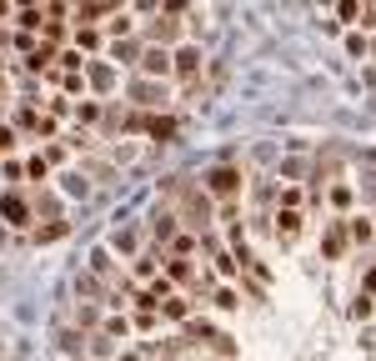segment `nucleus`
Returning <instances> with one entry per match:
<instances>
[{
  "label": "nucleus",
  "mask_w": 376,
  "mask_h": 361,
  "mask_svg": "<svg viewBox=\"0 0 376 361\" xmlns=\"http://www.w3.org/2000/svg\"><path fill=\"white\" fill-rule=\"evenodd\" d=\"M241 186H246V180H241V171H236V166H216V171H206V191H211V196H221V201H236V196H241Z\"/></svg>",
  "instance_id": "nucleus-1"
},
{
  "label": "nucleus",
  "mask_w": 376,
  "mask_h": 361,
  "mask_svg": "<svg viewBox=\"0 0 376 361\" xmlns=\"http://www.w3.org/2000/svg\"><path fill=\"white\" fill-rule=\"evenodd\" d=\"M171 71H176L181 81H196V71H201V45H181V50L171 55Z\"/></svg>",
  "instance_id": "nucleus-2"
},
{
  "label": "nucleus",
  "mask_w": 376,
  "mask_h": 361,
  "mask_svg": "<svg viewBox=\"0 0 376 361\" xmlns=\"http://www.w3.org/2000/svg\"><path fill=\"white\" fill-rule=\"evenodd\" d=\"M166 71H171V50H166V45H151V50L141 55V76L155 81V76H166Z\"/></svg>",
  "instance_id": "nucleus-3"
},
{
  "label": "nucleus",
  "mask_w": 376,
  "mask_h": 361,
  "mask_svg": "<svg viewBox=\"0 0 376 361\" xmlns=\"http://www.w3.org/2000/svg\"><path fill=\"white\" fill-rule=\"evenodd\" d=\"M0 216H6L11 226H25V221H30V206H25V196H20V191H6V196H0Z\"/></svg>",
  "instance_id": "nucleus-4"
},
{
  "label": "nucleus",
  "mask_w": 376,
  "mask_h": 361,
  "mask_svg": "<svg viewBox=\"0 0 376 361\" xmlns=\"http://www.w3.org/2000/svg\"><path fill=\"white\" fill-rule=\"evenodd\" d=\"M301 211H276V241H281V246H291V241L301 236Z\"/></svg>",
  "instance_id": "nucleus-5"
},
{
  "label": "nucleus",
  "mask_w": 376,
  "mask_h": 361,
  "mask_svg": "<svg viewBox=\"0 0 376 361\" xmlns=\"http://www.w3.org/2000/svg\"><path fill=\"white\" fill-rule=\"evenodd\" d=\"M160 271H166L171 286H191V281H196V271H191L186 261H176V256H160Z\"/></svg>",
  "instance_id": "nucleus-6"
},
{
  "label": "nucleus",
  "mask_w": 376,
  "mask_h": 361,
  "mask_svg": "<svg viewBox=\"0 0 376 361\" xmlns=\"http://www.w3.org/2000/svg\"><path fill=\"white\" fill-rule=\"evenodd\" d=\"M151 236L155 241H176V211H155L151 216Z\"/></svg>",
  "instance_id": "nucleus-7"
},
{
  "label": "nucleus",
  "mask_w": 376,
  "mask_h": 361,
  "mask_svg": "<svg viewBox=\"0 0 376 361\" xmlns=\"http://www.w3.org/2000/svg\"><path fill=\"white\" fill-rule=\"evenodd\" d=\"M131 96H136L141 105H160V101H166V86H155V81H136V86H131Z\"/></svg>",
  "instance_id": "nucleus-8"
},
{
  "label": "nucleus",
  "mask_w": 376,
  "mask_h": 361,
  "mask_svg": "<svg viewBox=\"0 0 376 361\" xmlns=\"http://www.w3.org/2000/svg\"><path fill=\"white\" fill-rule=\"evenodd\" d=\"M71 16H76L81 25H90V30H95V21H105V16H116V6H76Z\"/></svg>",
  "instance_id": "nucleus-9"
},
{
  "label": "nucleus",
  "mask_w": 376,
  "mask_h": 361,
  "mask_svg": "<svg viewBox=\"0 0 376 361\" xmlns=\"http://www.w3.org/2000/svg\"><path fill=\"white\" fill-rule=\"evenodd\" d=\"M16 25H20L25 35H35V30L45 25V6H40V11H35V6H25V11H16Z\"/></svg>",
  "instance_id": "nucleus-10"
},
{
  "label": "nucleus",
  "mask_w": 376,
  "mask_h": 361,
  "mask_svg": "<svg viewBox=\"0 0 376 361\" xmlns=\"http://www.w3.org/2000/svg\"><path fill=\"white\" fill-rule=\"evenodd\" d=\"M146 131H151V141L166 146V141L176 136V120H171V115H155V120H146Z\"/></svg>",
  "instance_id": "nucleus-11"
},
{
  "label": "nucleus",
  "mask_w": 376,
  "mask_h": 361,
  "mask_svg": "<svg viewBox=\"0 0 376 361\" xmlns=\"http://www.w3.org/2000/svg\"><path fill=\"white\" fill-rule=\"evenodd\" d=\"M346 236L356 241V246H366V241L376 236V226H371V216H351V226H346Z\"/></svg>",
  "instance_id": "nucleus-12"
},
{
  "label": "nucleus",
  "mask_w": 376,
  "mask_h": 361,
  "mask_svg": "<svg viewBox=\"0 0 376 361\" xmlns=\"http://www.w3.org/2000/svg\"><path fill=\"white\" fill-rule=\"evenodd\" d=\"M160 316H171V321H186V316H191V301H186V296H171L166 306H160Z\"/></svg>",
  "instance_id": "nucleus-13"
},
{
  "label": "nucleus",
  "mask_w": 376,
  "mask_h": 361,
  "mask_svg": "<svg viewBox=\"0 0 376 361\" xmlns=\"http://www.w3.org/2000/svg\"><path fill=\"white\" fill-rule=\"evenodd\" d=\"M216 271H221L226 281H236V276H241V261H236V251H216Z\"/></svg>",
  "instance_id": "nucleus-14"
},
{
  "label": "nucleus",
  "mask_w": 376,
  "mask_h": 361,
  "mask_svg": "<svg viewBox=\"0 0 376 361\" xmlns=\"http://www.w3.org/2000/svg\"><path fill=\"white\" fill-rule=\"evenodd\" d=\"M90 271H95V276H111V271H116V266H111V251H105V246L90 251Z\"/></svg>",
  "instance_id": "nucleus-15"
},
{
  "label": "nucleus",
  "mask_w": 376,
  "mask_h": 361,
  "mask_svg": "<svg viewBox=\"0 0 376 361\" xmlns=\"http://www.w3.org/2000/svg\"><path fill=\"white\" fill-rule=\"evenodd\" d=\"M25 66H30V71H50V66H56V50H50V45H40V50L25 60Z\"/></svg>",
  "instance_id": "nucleus-16"
},
{
  "label": "nucleus",
  "mask_w": 376,
  "mask_h": 361,
  "mask_svg": "<svg viewBox=\"0 0 376 361\" xmlns=\"http://www.w3.org/2000/svg\"><path fill=\"white\" fill-rule=\"evenodd\" d=\"M116 336H121V341L131 336V321H126V316H111V321H105V341H116Z\"/></svg>",
  "instance_id": "nucleus-17"
},
{
  "label": "nucleus",
  "mask_w": 376,
  "mask_h": 361,
  "mask_svg": "<svg viewBox=\"0 0 376 361\" xmlns=\"http://www.w3.org/2000/svg\"><path fill=\"white\" fill-rule=\"evenodd\" d=\"M301 186H281V211H301Z\"/></svg>",
  "instance_id": "nucleus-18"
},
{
  "label": "nucleus",
  "mask_w": 376,
  "mask_h": 361,
  "mask_svg": "<svg viewBox=\"0 0 376 361\" xmlns=\"http://www.w3.org/2000/svg\"><path fill=\"white\" fill-rule=\"evenodd\" d=\"M76 45H81V50H95V45H100V35H95L90 25H76Z\"/></svg>",
  "instance_id": "nucleus-19"
},
{
  "label": "nucleus",
  "mask_w": 376,
  "mask_h": 361,
  "mask_svg": "<svg viewBox=\"0 0 376 361\" xmlns=\"http://www.w3.org/2000/svg\"><path fill=\"white\" fill-rule=\"evenodd\" d=\"M155 266H160L155 256H136V276H141V281H155Z\"/></svg>",
  "instance_id": "nucleus-20"
},
{
  "label": "nucleus",
  "mask_w": 376,
  "mask_h": 361,
  "mask_svg": "<svg viewBox=\"0 0 376 361\" xmlns=\"http://www.w3.org/2000/svg\"><path fill=\"white\" fill-rule=\"evenodd\" d=\"M171 251H176V261H186V256L196 251V236H176V241H171Z\"/></svg>",
  "instance_id": "nucleus-21"
},
{
  "label": "nucleus",
  "mask_w": 376,
  "mask_h": 361,
  "mask_svg": "<svg viewBox=\"0 0 376 361\" xmlns=\"http://www.w3.org/2000/svg\"><path fill=\"white\" fill-rule=\"evenodd\" d=\"M341 251H346V236H341V231H327V256L336 261Z\"/></svg>",
  "instance_id": "nucleus-22"
},
{
  "label": "nucleus",
  "mask_w": 376,
  "mask_h": 361,
  "mask_svg": "<svg viewBox=\"0 0 376 361\" xmlns=\"http://www.w3.org/2000/svg\"><path fill=\"white\" fill-rule=\"evenodd\" d=\"M95 115H100V105H95V101H81V105H76V120H81V126H90Z\"/></svg>",
  "instance_id": "nucleus-23"
},
{
  "label": "nucleus",
  "mask_w": 376,
  "mask_h": 361,
  "mask_svg": "<svg viewBox=\"0 0 376 361\" xmlns=\"http://www.w3.org/2000/svg\"><path fill=\"white\" fill-rule=\"evenodd\" d=\"M111 35H116V40H121V35H131V16H126V11H116V16H111Z\"/></svg>",
  "instance_id": "nucleus-24"
},
{
  "label": "nucleus",
  "mask_w": 376,
  "mask_h": 361,
  "mask_svg": "<svg viewBox=\"0 0 376 361\" xmlns=\"http://www.w3.org/2000/svg\"><path fill=\"white\" fill-rule=\"evenodd\" d=\"M40 35L56 45V40H66V25H61V21H45V25H40Z\"/></svg>",
  "instance_id": "nucleus-25"
},
{
  "label": "nucleus",
  "mask_w": 376,
  "mask_h": 361,
  "mask_svg": "<svg viewBox=\"0 0 376 361\" xmlns=\"http://www.w3.org/2000/svg\"><path fill=\"white\" fill-rule=\"evenodd\" d=\"M216 306H221V311H236L241 301H236V291H231V286H221V291H216Z\"/></svg>",
  "instance_id": "nucleus-26"
},
{
  "label": "nucleus",
  "mask_w": 376,
  "mask_h": 361,
  "mask_svg": "<svg viewBox=\"0 0 376 361\" xmlns=\"http://www.w3.org/2000/svg\"><path fill=\"white\" fill-rule=\"evenodd\" d=\"M361 11H366V6H356V0H341V6H336L341 21H361Z\"/></svg>",
  "instance_id": "nucleus-27"
},
{
  "label": "nucleus",
  "mask_w": 376,
  "mask_h": 361,
  "mask_svg": "<svg viewBox=\"0 0 376 361\" xmlns=\"http://www.w3.org/2000/svg\"><path fill=\"white\" fill-rule=\"evenodd\" d=\"M25 171H30L35 180H45V171H50V161H45V156H30V161H25Z\"/></svg>",
  "instance_id": "nucleus-28"
},
{
  "label": "nucleus",
  "mask_w": 376,
  "mask_h": 361,
  "mask_svg": "<svg viewBox=\"0 0 376 361\" xmlns=\"http://www.w3.org/2000/svg\"><path fill=\"white\" fill-rule=\"evenodd\" d=\"M6 151H16V131H11V126H0V156H6Z\"/></svg>",
  "instance_id": "nucleus-29"
},
{
  "label": "nucleus",
  "mask_w": 376,
  "mask_h": 361,
  "mask_svg": "<svg viewBox=\"0 0 376 361\" xmlns=\"http://www.w3.org/2000/svg\"><path fill=\"white\" fill-rule=\"evenodd\" d=\"M176 35V21H155V40H171Z\"/></svg>",
  "instance_id": "nucleus-30"
},
{
  "label": "nucleus",
  "mask_w": 376,
  "mask_h": 361,
  "mask_svg": "<svg viewBox=\"0 0 376 361\" xmlns=\"http://www.w3.org/2000/svg\"><path fill=\"white\" fill-rule=\"evenodd\" d=\"M351 316L361 321V316H371V296H356V306H351Z\"/></svg>",
  "instance_id": "nucleus-31"
},
{
  "label": "nucleus",
  "mask_w": 376,
  "mask_h": 361,
  "mask_svg": "<svg viewBox=\"0 0 376 361\" xmlns=\"http://www.w3.org/2000/svg\"><path fill=\"white\" fill-rule=\"evenodd\" d=\"M371 226H376V216H371Z\"/></svg>",
  "instance_id": "nucleus-32"
},
{
  "label": "nucleus",
  "mask_w": 376,
  "mask_h": 361,
  "mask_svg": "<svg viewBox=\"0 0 376 361\" xmlns=\"http://www.w3.org/2000/svg\"><path fill=\"white\" fill-rule=\"evenodd\" d=\"M371 21H376V16H371Z\"/></svg>",
  "instance_id": "nucleus-33"
}]
</instances>
